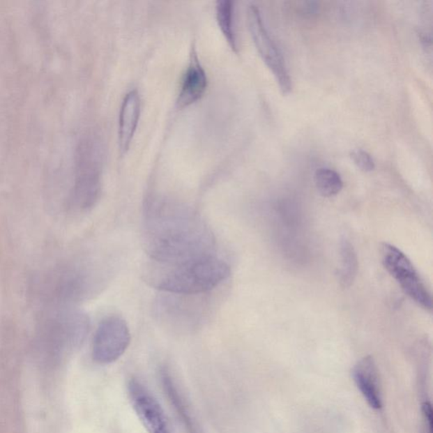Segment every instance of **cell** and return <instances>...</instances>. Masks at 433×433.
<instances>
[{
    "instance_id": "1",
    "label": "cell",
    "mask_w": 433,
    "mask_h": 433,
    "mask_svg": "<svg viewBox=\"0 0 433 433\" xmlns=\"http://www.w3.org/2000/svg\"><path fill=\"white\" fill-rule=\"evenodd\" d=\"M143 243L151 260L172 265L213 254V234L190 206L152 197L143 210Z\"/></svg>"
},
{
    "instance_id": "2",
    "label": "cell",
    "mask_w": 433,
    "mask_h": 433,
    "mask_svg": "<svg viewBox=\"0 0 433 433\" xmlns=\"http://www.w3.org/2000/svg\"><path fill=\"white\" fill-rule=\"evenodd\" d=\"M152 284L158 291L180 296L204 295L213 291L230 276L228 264L213 255L192 258L172 265L157 264Z\"/></svg>"
},
{
    "instance_id": "3",
    "label": "cell",
    "mask_w": 433,
    "mask_h": 433,
    "mask_svg": "<svg viewBox=\"0 0 433 433\" xmlns=\"http://www.w3.org/2000/svg\"><path fill=\"white\" fill-rule=\"evenodd\" d=\"M102 148L96 139H89L79 149L75 202L83 211L96 205L101 194Z\"/></svg>"
},
{
    "instance_id": "4",
    "label": "cell",
    "mask_w": 433,
    "mask_h": 433,
    "mask_svg": "<svg viewBox=\"0 0 433 433\" xmlns=\"http://www.w3.org/2000/svg\"><path fill=\"white\" fill-rule=\"evenodd\" d=\"M381 256L385 269L403 291L420 307L432 311L431 294L408 257L396 246L389 243H383L381 246Z\"/></svg>"
},
{
    "instance_id": "5",
    "label": "cell",
    "mask_w": 433,
    "mask_h": 433,
    "mask_svg": "<svg viewBox=\"0 0 433 433\" xmlns=\"http://www.w3.org/2000/svg\"><path fill=\"white\" fill-rule=\"evenodd\" d=\"M248 24L254 45L258 53L260 54L262 61L266 63L275 77L282 93L284 94L291 93L292 81L283 54L266 29L261 11L257 6L251 5L248 7Z\"/></svg>"
},
{
    "instance_id": "6",
    "label": "cell",
    "mask_w": 433,
    "mask_h": 433,
    "mask_svg": "<svg viewBox=\"0 0 433 433\" xmlns=\"http://www.w3.org/2000/svg\"><path fill=\"white\" fill-rule=\"evenodd\" d=\"M130 332L126 321L118 316L102 320L95 333L93 358L97 363L109 365L124 355L130 347Z\"/></svg>"
},
{
    "instance_id": "7",
    "label": "cell",
    "mask_w": 433,
    "mask_h": 433,
    "mask_svg": "<svg viewBox=\"0 0 433 433\" xmlns=\"http://www.w3.org/2000/svg\"><path fill=\"white\" fill-rule=\"evenodd\" d=\"M128 395L131 407L148 433H174L164 409L140 381L130 380Z\"/></svg>"
},
{
    "instance_id": "8",
    "label": "cell",
    "mask_w": 433,
    "mask_h": 433,
    "mask_svg": "<svg viewBox=\"0 0 433 433\" xmlns=\"http://www.w3.org/2000/svg\"><path fill=\"white\" fill-rule=\"evenodd\" d=\"M206 87L208 75L197 56L196 49L193 47L188 69L183 75L177 99L178 108L184 109L199 100L204 96Z\"/></svg>"
},
{
    "instance_id": "9",
    "label": "cell",
    "mask_w": 433,
    "mask_h": 433,
    "mask_svg": "<svg viewBox=\"0 0 433 433\" xmlns=\"http://www.w3.org/2000/svg\"><path fill=\"white\" fill-rule=\"evenodd\" d=\"M141 113V98L137 90H131L122 102L119 120V144L121 154L126 153L136 133Z\"/></svg>"
},
{
    "instance_id": "10",
    "label": "cell",
    "mask_w": 433,
    "mask_h": 433,
    "mask_svg": "<svg viewBox=\"0 0 433 433\" xmlns=\"http://www.w3.org/2000/svg\"><path fill=\"white\" fill-rule=\"evenodd\" d=\"M353 376L357 387L369 405L376 410L381 409L382 399L377 383V368L371 356L365 357L356 364L353 370Z\"/></svg>"
},
{
    "instance_id": "11",
    "label": "cell",
    "mask_w": 433,
    "mask_h": 433,
    "mask_svg": "<svg viewBox=\"0 0 433 433\" xmlns=\"http://www.w3.org/2000/svg\"><path fill=\"white\" fill-rule=\"evenodd\" d=\"M160 377L165 395L168 397L169 403L176 411L178 418L180 419L185 431L188 433H204L197 420L192 416V413L190 411L188 405L185 404L181 392H178L177 385L174 383L168 369L162 368Z\"/></svg>"
},
{
    "instance_id": "12",
    "label": "cell",
    "mask_w": 433,
    "mask_h": 433,
    "mask_svg": "<svg viewBox=\"0 0 433 433\" xmlns=\"http://www.w3.org/2000/svg\"><path fill=\"white\" fill-rule=\"evenodd\" d=\"M341 265L337 273L339 282L343 288H349L356 280L358 273V257L354 246L347 239L342 240L340 244Z\"/></svg>"
},
{
    "instance_id": "13",
    "label": "cell",
    "mask_w": 433,
    "mask_h": 433,
    "mask_svg": "<svg viewBox=\"0 0 433 433\" xmlns=\"http://www.w3.org/2000/svg\"><path fill=\"white\" fill-rule=\"evenodd\" d=\"M218 26L233 51L238 52L236 29H234V7L231 0H220L216 5Z\"/></svg>"
},
{
    "instance_id": "14",
    "label": "cell",
    "mask_w": 433,
    "mask_h": 433,
    "mask_svg": "<svg viewBox=\"0 0 433 433\" xmlns=\"http://www.w3.org/2000/svg\"><path fill=\"white\" fill-rule=\"evenodd\" d=\"M316 188L324 197H335L343 189L344 182L340 174L331 168H319L314 174Z\"/></svg>"
},
{
    "instance_id": "15",
    "label": "cell",
    "mask_w": 433,
    "mask_h": 433,
    "mask_svg": "<svg viewBox=\"0 0 433 433\" xmlns=\"http://www.w3.org/2000/svg\"><path fill=\"white\" fill-rule=\"evenodd\" d=\"M351 158L358 168L364 172L374 170L376 165L372 155L363 149H354L351 152Z\"/></svg>"
},
{
    "instance_id": "16",
    "label": "cell",
    "mask_w": 433,
    "mask_h": 433,
    "mask_svg": "<svg viewBox=\"0 0 433 433\" xmlns=\"http://www.w3.org/2000/svg\"><path fill=\"white\" fill-rule=\"evenodd\" d=\"M423 411L426 419L429 432L432 433V409L430 403L426 402L423 404Z\"/></svg>"
}]
</instances>
